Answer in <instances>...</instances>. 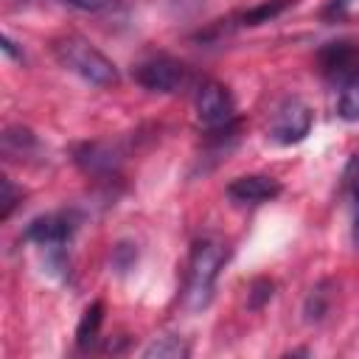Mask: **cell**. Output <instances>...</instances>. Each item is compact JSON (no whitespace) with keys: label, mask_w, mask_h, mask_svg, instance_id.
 Listing matches in <instances>:
<instances>
[{"label":"cell","mask_w":359,"mask_h":359,"mask_svg":"<svg viewBox=\"0 0 359 359\" xmlns=\"http://www.w3.org/2000/svg\"><path fill=\"white\" fill-rule=\"evenodd\" d=\"M230 250L219 238H196L191 247L188 258V275H185V289H182V306L188 311H202L210 306L216 280L222 266L227 264Z\"/></svg>","instance_id":"obj_1"},{"label":"cell","mask_w":359,"mask_h":359,"mask_svg":"<svg viewBox=\"0 0 359 359\" xmlns=\"http://www.w3.org/2000/svg\"><path fill=\"white\" fill-rule=\"evenodd\" d=\"M53 56L56 62L81 76L84 81L95 84V87H109L118 81V67L112 65V59H107L93 42H87L84 36L79 34H65V36H56L53 39Z\"/></svg>","instance_id":"obj_2"},{"label":"cell","mask_w":359,"mask_h":359,"mask_svg":"<svg viewBox=\"0 0 359 359\" xmlns=\"http://www.w3.org/2000/svg\"><path fill=\"white\" fill-rule=\"evenodd\" d=\"M132 79H135L143 90H149V93H163V95H177V93L196 90V84L202 81L199 73H196L191 65H185V62H180V59H174V56H165V53L149 56V59L137 62V65L132 67Z\"/></svg>","instance_id":"obj_3"},{"label":"cell","mask_w":359,"mask_h":359,"mask_svg":"<svg viewBox=\"0 0 359 359\" xmlns=\"http://www.w3.org/2000/svg\"><path fill=\"white\" fill-rule=\"evenodd\" d=\"M311 121H314L311 107L297 95H286L272 112V121L266 126V137L278 146L300 143L311 132Z\"/></svg>","instance_id":"obj_4"},{"label":"cell","mask_w":359,"mask_h":359,"mask_svg":"<svg viewBox=\"0 0 359 359\" xmlns=\"http://www.w3.org/2000/svg\"><path fill=\"white\" fill-rule=\"evenodd\" d=\"M81 224V213L79 210H56V213H45L28 222V227L22 230V241H31L36 247H45V252L50 250H65L67 241L76 236Z\"/></svg>","instance_id":"obj_5"},{"label":"cell","mask_w":359,"mask_h":359,"mask_svg":"<svg viewBox=\"0 0 359 359\" xmlns=\"http://www.w3.org/2000/svg\"><path fill=\"white\" fill-rule=\"evenodd\" d=\"M194 101H196V118L205 129H222L236 121L233 93L222 81L202 79L194 90Z\"/></svg>","instance_id":"obj_6"},{"label":"cell","mask_w":359,"mask_h":359,"mask_svg":"<svg viewBox=\"0 0 359 359\" xmlns=\"http://www.w3.org/2000/svg\"><path fill=\"white\" fill-rule=\"evenodd\" d=\"M317 65H320V73L334 84L359 79V42H353V39L325 42L317 50Z\"/></svg>","instance_id":"obj_7"},{"label":"cell","mask_w":359,"mask_h":359,"mask_svg":"<svg viewBox=\"0 0 359 359\" xmlns=\"http://www.w3.org/2000/svg\"><path fill=\"white\" fill-rule=\"evenodd\" d=\"M73 160L90 177H112V174H118L121 163L126 160V151L115 140H87V143L76 146Z\"/></svg>","instance_id":"obj_8"},{"label":"cell","mask_w":359,"mask_h":359,"mask_svg":"<svg viewBox=\"0 0 359 359\" xmlns=\"http://www.w3.org/2000/svg\"><path fill=\"white\" fill-rule=\"evenodd\" d=\"M283 185L269 174H241L227 182V196L236 205H264L280 196Z\"/></svg>","instance_id":"obj_9"},{"label":"cell","mask_w":359,"mask_h":359,"mask_svg":"<svg viewBox=\"0 0 359 359\" xmlns=\"http://www.w3.org/2000/svg\"><path fill=\"white\" fill-rule=\"evenodd\" d=\"M294 3H297V0H261L258 6H250V8L238 11V14H233L230 20H224V22H230V25H224V28H255V25H264V22L280 17V14H283L286 8H292Z\"/></svg>","instance_id":"obj_10"},{"label":"cell","mask_w":359,"mask_h":359,"mask_svg":"<svg viewBox=\"0 0 359 359\" xmlns=\"http://www.w3.org/2000/svg\"><path fill=\"white\" fill-rule=\"evenodd\" d=\"M101 323H104V303L95 300V303H90V306L84 309V314H81V320H79V328H76V345L87 351V348L98 339V328H101Z\"/></svg>","instance_id":"obj_11"},{"label":"cell","mask_w":359,"mask_h":359,"mask_svg":"<svg viewBox=\"0 0 359 359\" xmlns=\"http://www.w3.org/2000/svg\"><path fill=\"white\" fill-rule=\"evenodd\" d=\"M342 188L351 199V213H353V244L359 250V151L351 154L345 171H342Z\"/></svg>","instance_id":"obj_12"},{"label":"cell","mask_w":359,"mask_h":359,"mask_svg":"<svg viewBox=\"0 0 359 359\" xmlns=\"http://www.w3.org/2000/svg\"><path fill=\"white\" fill-rule=\"evenodd\" d=\"M337 115L348 123L359 121V79H348L342 84H337Z\"/></svg>","instance_id":"obj_13"},{"label":"cell","mask_w":359,"mask_h":359,"mask_svg":"<svg viewBox=\"0 0 359 359\" xmlns=\"http://www.w3.org/2000/svg\"><path fill=\"white\" fill-rule=\"evenodd\" d=\"M191 353V348L180 339V337H157L151 345H146L143 348V356L146 359H182V356H188Z\"/></svg>","instance_id":"obj_14"},{"label":"cell","mask_w":359,"mask_h":359,"mask_svg":"<svg viewBox=\"0 0 359 359\" xmlns=\"http://www.w3.org/2000/svg\"><path fill=\"white\" fill-rule=\"evenodd\" d=\"M331 283L328 280H323V283H317L311 292H309V297H306V303H303V314H306V323H320L325 314H328V300H331Z\"/></svg>","instance_id":"obj_15"},{"label":"cell","mask_w":359,"mask_h":359,"mask_svg":"<svg viewBox=\"0 0 359 359\" xmlns=\"http://www.w3.org/2000/svg\"><path fill=\"white\" fill-rule=\"evenodd\" d=\"M3 149H6V154H25V151L36 149V137H34L31 129L11 126V129H6V135H3Z\"/></svg>","instance_id":"obj_16"},{"label":"cell","mask_w":359,"mask_h":359,"mask_svg":"<svg viewBox=\"0 0 359 359\" xmlns=\"http://www.w3.org/2000/svg\"><path fill=\"white\" fill-rule=\"evenodd\" d=\"M272 294H275V283L269 278H255L250 283V292H247V306L252 311H258V309H264L272 300Z\"/></svg>","instance_id":"obj_17"},{"label":"cell","mask_w":359,"mask_h":359,"mask_svg":"<svg viewBox=\"0 0 359 359\" xmlns=\"http://www.w3.org/2000/svg\"><path fill=\"white\" fill-rule=\"evenodd\" d=\"M135 258H137V250H135V244H129V241H121V244L112 250V266L121 269V272H126V269L135 264Z\"/></svg>","instance_id":"obj_18"},{"label":"cell","mask_w":359,"mask_h":359,"mask_svg":"<svg viewBox=\"0 0 359 359\" xmlns=\"http://www.w3.org/2000/svg\"><path fill=\"white\" fill-rule=\"evenodd\" d=\"M65 6L70 8H79V11H112L121 6V0H62Z\"/></svg>","instance_id":"obj_19"},{"label":"cell","mask_w":359,"mask_h":359,"mask_svg":"<svg viewBox=\"0 0 359 359\" xmlns=\"http://www.w3.org/2000/svg\"><path fill=\"white\" fill-rule=\"evenodd\" d=\"M0 185H3V199H0V202H3V208H0V219H8V216H11V210L17 208L20 191L14 188V182H11L8 177H3V182H0Z\"/></svg>","instance_id":"obj_20"},{"label":"cell","mask_w":359,"mask_h":359,"mask_svg":"<svg viewBox=\"0 0 359 359\" xmlns=\"http://www.w3.org/2000/svg\"><path fill=\"white\" fill-rule=\"evenodd\" d=\"M351 3H353V0H331V3L325 6V14H342Z\"/></svg>","instance_id":"obj_21"}]
</instances>
